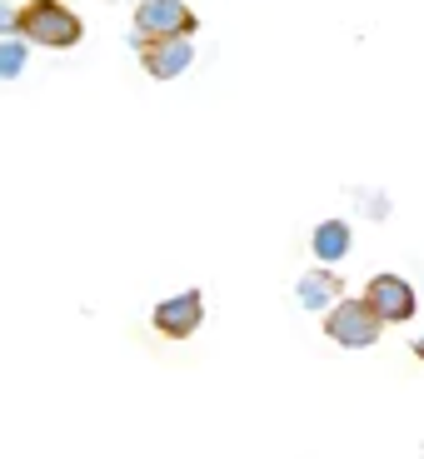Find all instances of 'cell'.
I'll return each instance as SVG.
<instances>
[{
  "label": "cell",
  "instance_id": "1",
  "mask_svg": "<svg viewBox=\"0 0 424 459\" xmlns=\"http://www.w3.org/2000/svg\"><path fill=\"white\" fill-rule=\"evenodd\" d=\"M15 30H21L25 46H46V50H70L81 46V15L70 11L65 0H25L15 11Z\"/></svg>",
  "mask_w": 424,
  "mask_h": 459
},
{
  "label": "cell",
  "instance_id": "2",
  "mask_svg": "<svg viewBox=\"0 0 424 459\" xmlns=\"http://www.w3.org/2000/svg\"><path fill=\"white\" fill-rule=\"evenodd\" d=\"M200 15L185 0H140L135 5V40H175V35H195Z\"/></svg>",
  "mask_w": 424,
  "mask_h": 459
},
{
  "label": "cell",
  "instance_id": "3",
  "mask_svg": "<svg viewBox=\"0 0 424 459\" xmlns=\"http://www.w3.org/2000/svg\"><path fill=\"white\" fill-rule=\"evenodd\" d=\"M324 334L344 350H369L379 340V320L369 315L365 299H334L330 305V320H324Z\"/></svg>",
  "mask_w": 424,
  "mask_h": 459
},
{
  "label": "cell",
  "instance_id": "4",
  "mask_svg": "<svg viewBox=\"0 0 424 459\" xmlns=\"http://www.w3.org/2000/svg\"><path fill=\"white\" fill-rule=\"evenodd\" d=\"M365 305L379 325H404L414 315V290L400 275H375L365 285Z\"/></svg>",
  "mask_w": 424,
  "mask_h": 459
},
{
  "label": "cell",
  "instance_id": "5",
  "mask_svg": "<svg viewBox=\"0 0 424 459\" xmlns=\"http://www.w3.org/2000/svg\"><path fill=\"white\" fill-rule=\"evenodd\" d=\"M200 320H205V295L200 290H180V295L155 305V330L165 340H190L200 330Z\"/></svg>",
  "mask_w": 424,
  "mask_h": 459
},
{
  "label": "cell",
  "instance_id": "6",
  "mask_svg": "<svg viewBox=\"0 0 424 459\" xmlns=\"http://www.w3.org/2000/svg\"><path fill=\"white\" fill-rule=\"evenodd\" d=\"M135 50H140L145 75H155V81H175V75H185L190 60H195V46H190L185 35H175V40H135Z\"/></svg>",
  "mask_w": 424,
  "mask_h": 459
},
{
  "label": "cell",
  "instance_id": "7",
  "mask_svg": "<svg viewBox=\"0 0 424 459\" xmlns=\"http://www.w3.org/2000/svg\"><path fill=\"white\" fill-rule=\"evenodd\" d=\"M310 245H315V260H320V264H334V260H344V255H350L355 235H350V225H344V220H320V230L310 235Z\"/></svg>",
  "mask_w": 424,
  "mask_h": 459
},
{
  "label": "cell",
  "instance_id": "8",
  "mask_svg": "<svg viewBox=\"0 0 424 459\" xmlns=\"http://www.w3.org/2000/svg\"><path fill=\"white\" fill-rule=\"evenodd\" d=\"M334 299H340V280H334L330 270H310V275L299 280V305H305V310H324Z\"/></svg>",
  "mask_w": 424,
  "mask_h": 459
},
{
  "label": "cell",
  "instance_id": "9",
  "mask_svg": "<svg viewBox=\"0 0 424 459\" xmlns=\"http://www.w3.org/2000/svg\"><path fill=\"white\" fill-rule=\"evenodd\" d=\"M25 56H30L25 40H0V81H15L25 70Z\"/></svg>",
  "mask_w": 424,
  "mask_h": 459
},
{
  "label": "cell",
  "instance_id": "10",
  "mask_svg": "<svg viewBox=\"0 0 424 459\" xmlns=\"http://www.w3.org/2000/svg\"><path fill=\"white\" fill-rule=\"evenodd\" d=\"M5 30H15V11H11V5H0V35H5Z\"/></svg>",
  "mask_w": 424,
  "mask_h": 459
},
{
  "label": "cell",
  "instance_id": "11",
  "mask_svg": "<svg viewBox=\"0 0 424 459\" xmlns=\"http://www.w3.org/2000/svg\"><path fill=\"white\" fill-rule=\"evenodd\" d=\"M414 355H420V359H424V334H420V340H414Z\"/></svg>",
  "mask_w": 424,
  "mask_h": 459
}]
</instances>
